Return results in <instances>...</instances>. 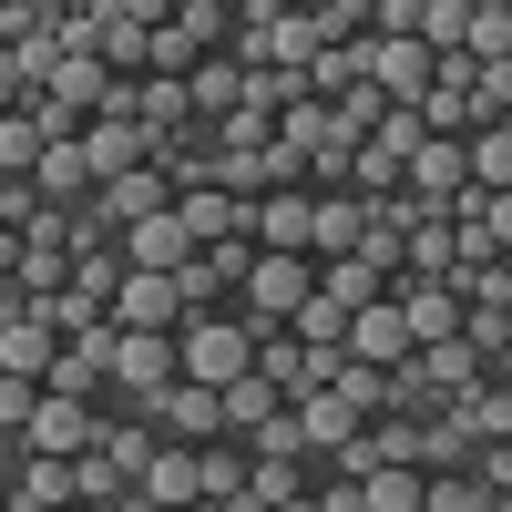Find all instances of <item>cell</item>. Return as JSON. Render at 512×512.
Instances as JSON below:
<instances>
[{
  "instance_id": "obj_1",
  "label": "cell",
  "mask_w": 512,
  "mask_h": 512,
  "mask_svg": "<svg viewBox=\"0 0 512 512\" xmlns=\"http://www.w3.org/2000/svg\"><path fill=\"white\" fill-rule=\"evenodd\" d=\"M175 349H185V379H205V390H236V379H256V318L236 308H195L175 328Z\"/></svg>"
},
{
  "instance_id": "obj_2",
  "label": "cell",
  "mask_w": 512,
  "mask_h": 512,
  "mask_svg": "<svg viewBox=\"0 0 512 512\" xmlns=\"http://www.w3.org/2000/svg\"><path fill=\"white\" fill-rule=\"evenodd\" d=\"M185 379V349L164 328H113V410H154Z\"/></svg>"
},
{
  "instance_id": "obj_3",
  "label": "cell",
  "mask_w": 512,
  "mask_h": 512,
  "mask_svg": "<svg viewBox=\"0 0 512 512\" xmlns=\"http://www.w3.org/2000/svg\"><path fill=\"white\" fill-rule=\"evenodd\" d=\"M318 287H328L318 256H256V277H246L236 308H246V318H308V308H318Z\"/></svg>"
},
{
  "instance_id": "obj_4",
  "label": "cell",
  "mask_w": 512,
  "mask_h": 512,
  "mask_svg": "<svg viewBox=\"0 0 512 512\" xmlns=\"http://www.w3.org/2000/svg\"><path fill=\"white\" fill-rule=\"evenodd\" d=\"M62 349H72V338L41 318V308H0V379H41V390H52Z\"/></svg>"
},
{
  "instance_id": "obj_5",
  "label": "cell",
  "mask_w": 512,
  "mask_h": 512,
  "mask_svg": "<svg viewBox=\"0 0 512 512\" xmlns=\"http://www.w3.org/2000/svg\"><path fill=\"white\" fill-rule=\"evenodd\" d=\"M256 246H267V256H318V185L256 195Z\"/></svg>"
},
{
  "instance_id": "obj_6",
  "label": "cell",
  "mask_w": 512,
  "mask_h": 512,
  "mask_svg": "<svg viewBox=\"0 0 512 512\" xmlns=\"http://www.w3.org/2000/svg\"><path fill=\"white\" fill-rule=\"evenodd\" d=\"M175 205H185V185L164 175V164H134L123 185H103V195H93V216L123 236V226H144V216H175Z\"/></svg>"
},
{
  "instance_id": "obj_7",
  "label": "cell",
  "mask_w": 512,
  "mask_h": 512,
  "mask_svg": "<svg viewBox=\"0 0 512 512\" xmlns=\"http://www.w3.org/2000/svg\"><path fill=\"white\" fill-rule=\"evenodd\" d=\"M82 154H93V175H103V185H123L134 164H154V123H144V113H93Z\"/></svg>"
},
{
  "instance_id": "obj_8",
  "label": "cell",
  "mask_w": 512,
  "mask_h": 512,
  "mask_svg": "<svg viewBox=\"0 0 512 512\" xmlns=\"http://www.w3.org/2000/svg\"><path fill=\"white\" fill-rule=\"evenodd\" d=\"M349 359H369V369H410V359H420V338H410V308H400V297H379V308L349 318Z\"/></svg>"
},
{
  "instance_id": "obj_9",
  "label": "cell",
  "mask_w": 512,
  "mask_h": 512,
  "mask_svg": "<svg viewBox=\"0 0 512 512\" xmlns=\"http://www.w3.org/2000/svg\"><path fill=\"white\" fill-rule=\"evenodd\" d=\"M154 431H164V441H226V390H205V379H175V390L154 400Z\"/></svg>"
},
{
  "instance_id": "obj_10",
  "label": "cell",
  "mask_w": 512,
  "mask_h": 512,
  "mask_svg": "<svg viewBox=\"0 0 512 512\" xmlns=\"http://www.w3.org/2000/svg\"><path fill=\"white\" fill-rule=\"evenodd\" d=\"M195 308H185V287L175 277H154V267H134V277H123V297H113V328H164V338H175Z\"/></svg>"
},
{
  "instance_id": "obj_11",
  "label": "cell",
  "mask_w": 512,
  "mask_h": 512,
  "mask_svg": "<svg viewBox=\"0 0 512 512\" xmlns=\"http://www.w3.org/2000/svg\"><path fill=\"white\" fill-rule=\"evenodd\" d=\"M359 431H369V410H359L349 390H308V400H297V441H308L318 461H338Z\"/></svg>"
},
{
  "instance_id": "obj_12",
  "label": "cell",
  "mask_w": 512,
  "mask_h": 512,
  "mask_svg": "<svg viewBox=\"0 0 512 512\" xmlns=\"http://www.w3.org/2000/svg\"><path fill=\"white\" fill-rule=\"evenodd\" d=\"M123 256H134V267H154V277H185L205 246H195L185 205H175V216H144V226H123Z\"/></svg>"
},
{
  "instance_id": "obj_13",
  "label": "cell",
  "mask_w": 512,
  "mask_h": 512,
  "mask_svg": "<svg viewBox=\"0 0 512 512\" xmlns=\"http://www.w3.org/2000/svg\"><path fill=\"white\" fill-rule=\"evenodd\" d=\"M144 502H164V512H205V441H164L154 472H144Z\"/></svg>"
},
{
  "instance_id": "obj_14",
  "label": "cell",
  "mask_w": 512,
  "mask_h": 512,
  "mask_svg": "<svg viewBox=\"0 0 512 512\" xmlns=\"http://www.w3.org/2000/svg\"><path fill=\"white\" fill-rule=\"evenodd\" d=\"M11 512H82V461H52V451H21V482H11Z\"/></svg>"
},
{
  "instance_id": "obj_15",
  "label": "cell",
  "mask_w": 512,
  "mask_h": 512,
  "mask_svg": "<svg viewBox=\"0 0 512 512\" xmlns=\"http://www.w3.org/2000/svg\"><path fill=\"white\" fill-rule=\"evenodd\" d=\"M369 82H379L390 103H420V93L441 82V52H431V41H369Z\"/></svg>"
},
{
  "instance_id": "obj_16",
  "label": "cell",
  "mask_w": 512,
  "mask_h": 512,
  "mask_svg": "<svg viewBox=\"0 0 512 512\" xmlns=\"http://www.w3.org/2000/svg\"><path fill=\"white\" fill-rule=\"evenodd\" d=\"M287 410H297V400L277 390L267 369H256V379H236V390H226V431H236V441H267V431H277Z\"/></svg>"
},
{
  "instance_id": "obj_17",
  "label": "cell",
  "mask_w": 512,
  "mask_h": 512,
  "mask_svg": "<svg viewBox=\"0 0 512 512\" xmlns=\"http://www.w3.org/2000/svg\"><path fill=\"white\" fill-rule=\"evenodd\" d=\"M41 195H52V205H93L103 195V175H93V154H82V144H52V154H41V175H31Z\"/></svg>"
},
{
  "instance_id": "obj_18",
  "label": "cell",
  "mask_w": 512,
  "mask_h": 512,
  "mask_svg": "<svg viewBox=\"0 0 512 512\" xmlns=\"http://www.w3.org/2000/svg\"><path fill=\"white\" fill-rule=\"evenodd\" d=\"M369 246V195H318V256H359Z\"/></svg>"
},
{
  "instance_id": "obj_19",
  "label": "cell",
  "mask_w": 512,
  "mask_h": 512,
  "mask_svg": "<svg viewBox=\"0 0 512 512\" xmlns=\"http://www.w3.org/2000/svg\"><path fill=\"white\" fill-rule=\"evenodd\" d=\"M41 154H52V123H41L31 103L0 113V175H41Z\"/></svg>"
},
{
  "instance_id": "obj_20",
  "label": "cell",
  "mask_w": 512,
  "mask_h": 512,
  "mask_svg": "<svg viewBox=\"0 0 512 512\" xmlns=\"http://www.w3.org/2000/svg\"><path fill=\"white\" fill-rule=\"evenodd\" d=\"M369 512H431V472H410V461L369 472Z\"/></svg>"
},
{
  "instance_id": "obj_21",
  "label": "cell",
  "mask_w": 512,
  "mask_h": 512,
  "mask_svg": "<svg viewBox=\"0 0 512 512\" xmlns=\"http://www.w3.org/2000/svg\"><path fill=\"white\" fill-rule=\"evenodd\" d=\"M461 420H472V441H512V390H502V379H482V390L461 400Z\"/></svg>"
},
{
  "instance_id": "obj_22",
  "label": "cell",
  "mask_w": 512,
  "mask_h": 512,
  "mask_svg": "<svg viewBox=\"0 0 512 512\" xmlns=\"http://www.w3.org/2000/svg\"><path fill=\"white\" fill-rule=\"evenodd\" d=\"M472 185L512 195V123H492V134H472Z\"/></svg>"
},
{
  "instance_id": "obj_23",
  "label": "cell",
  "mask_w": 512,
  "mask_h": 512,
  "mask_svg": "<svg viewBox=\"0 0 512 512\" xmlns=\"http://www.w3.org/2000/svg\"><path fill=\"white\" fill-rule=\"evenodd\" d=\"M431 512H492V482L482 472H431Z\"/></svg>"
},
{
  "instance_id": "obj_24",
  "label": "cell",
  "mask_w": 512,
  "mask_h": 512,
  "mask_svg": "<svg viewBox=\"0 0 512 512\" xmlns=\"http://www.w3.org/2000/svg\"><path fill=\"white\" fill-rule=\"evenodd\" d=\"M410 277H441V287H451V226H441V216L410 226Z\"/></svg>"
},
{
  "instance_id": "obj_25",
  "label": "cell",
  "mask_w": 512,
  "mask_h": 512,
  "mask_svg": "<svg viewBox=\"0 0 512 512\" xmlns=\"http://www.w3.org/2000/svg\"><path fill=\"white\" fill-rule=\"evenodd\" d=\"M338 390H349L369 420H390V369H369V359H349V369H338Z\"/></svg>"
},
{
  "instance_id": "obj_26",
  "label": "cell",
  "mask_w": 512,
  "mask_h": 512,
  "mask_svg": "<svg viewBox=\"0 0 512 512\" xmlns=\"http://www.w3.org/2000/svg\"><path fill=\"white\" fill-rule=\"evenodd\" d=\"M318 512H369V482H349V472H328V482H318Z\"/></svg>"
},
{
  "instance_id": "obj_27",
  "label": "cell",
  "mask_w": 512,
  "mask_h": 512,
  "mask_svg": "<svg viewBox=\"0 0 512 512\" xmlns=\"http://www.w3.org/2000/svg\"><path fill=\"white\" fill-rule=\"evenodd\" d=\"M482 226H492V236L512 246V195H492V216H482Z\"/></svg>"
},
{
  "instance_id": "obj_28",
  "label": "cell",
  "mask_w": 512,
  "mask_h": 512,
  "mask_svg": "<svg viewBox=\"0 0 512 512\" xmlns=\"http://www.w3.org/2000/svg\"><path fill=\"white\" fill-rule=\"evenodd\" d=\"M277 512H318V492H308V502H277Z\"/></svg>"
},
{
  "instance_id": "obj_29",
  "label": "cell",
  "mask_w": 512,
  "mask_h": 512,
  "mask_svg": "<svg viewBox=\"0 0 512 512\" xmlns=\"http://www.w3.org/2000/svg\"><path fill=\"white\" fill-rule=\"evenodd\" d=\"M502 318H512V297H502Z\"/></svg>"
},
{
  "instance_id": "obj_30",
  "label": "cell",
  "mask_w": 512,
  "mask_h": 512,
  "mask_svg": "<svg viewBox=\"0 0 512 512\" xmlns=\"http://www.w3.org/2000/svg\"><path fill=\"white\" fill-rule=\"evenodd\" d=\"M82 512H93V502H82Z\"/></svg>"
}]
</instances>
